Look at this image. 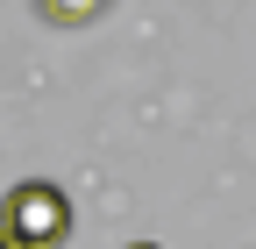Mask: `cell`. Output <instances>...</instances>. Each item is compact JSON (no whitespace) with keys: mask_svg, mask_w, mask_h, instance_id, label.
I'll use <instances>...</instances> for the list:
<instances>
[{"mask_svg":"<svg viewBox=\"0 0 256 249\" xmlns=\"http://www.w3.org/2000/svg\"><path fill=\"white\" fill-rule=\"evenodd\" d=\"M128 249H156V242H128Z\"/></svg>","mask_w":256,"mask_h":249,"instance_id":"cell-4","label":"cell"},{"mask_svg":"<svg viewBox=\"0 0 256 249\" xmlns=\"http://www.w3.org/2000/svg\"><path fill=\"white\" fill-rule=\"evenodd\" d=\"M100 8L107 0H36V14L50 28H86V22H100Z\"/></svg>","mask_w":256,"mask_h":249,"instance_id":"cell-2","label":"cell"},{"mask_svg":"<svg viewBox=\"0 0 256 249\" xmlns=\"http://www.w3.org/2000/svg\"><path fill=\"white\" fill-rule=\"evenodd\" d=\"M0 228L14 242H28V249H50V242L72 235V200H64L50 178H22V185H8V200H0Z\"/></svg>","mask_w":256,"mask_h":249,"instance_id":"cell-1","label":"cell"},{"mask_svg":"<svg viewBox=\"0 0 256 249\" xmlns=\"http://www.w3.org/2000/svg\"><path fill=\"white\" fill-rule=\"evenodd\" d=\"M0 249H28V242H14V235H8V228H0Z\"/></svg>","mask_w":256,"mask_h":249,"instance_id":"cell-3","label":"cell"}]
</instances>
